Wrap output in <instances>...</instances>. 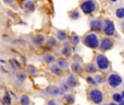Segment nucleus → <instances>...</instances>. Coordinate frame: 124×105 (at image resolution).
<instances>
[{
    "instance_id": "obj_1",
    "label": "nucleus",
    "mask_w": 124,
    "mask_h": 105,
    "mask_svg": "<svg viewBox=\"0 0 124 105\" xmlns=\"http://www.w3.org/2000/svg\"><path fill=\"white\" fill-rule=\"evenodd\" d=\"M84 43H85L86 46H88L89 48H93V49H96V48H98L100 46L98 36L95 33H90V34L86 35L85 39H84Z\"/></svg>"
},
{
    "instance_id": "obj_2",
    "label": "nucleus",
    "mask_w": 124,
    "mask_h": 105,
    "mask_svg": "<svg viewBox=\"0 0 124 105\" xmlns=\"http://www.w3.org/2000/svg\"><path fill=\"white\" fill-rule=\"evenodd\" d=\"M96 62H97V66H98V68L100 69V70H108V69L110 68V61L109 59H108L107 57H106L105 55H102V54H99V55H97L96 57Z\"/></svg>"
},
{
    "instance_id": "obj_3",
    "label": "nucleus",
    "mask_w": 124,
    "mask_h": 105,
    "mask_svg": "<svg viewBox=\"0 0 124 105\" xmlns=\"http://www.w3.org/2000/svg\"><path fill=\"white\" fill-rule=\"evenodd\" d=\"M107 80H108V83H109V86H111V88H118V86H120L123 82L122 77H121L120 75H118V73H111V75L108 77Z\"/></svg>"
},
{
    "instance_id": "obj_4",
    "label": "nucleus",
    "mask_w": 124,
    "mask_h": 105,
    "mask_svg": "<svg viewBox=\"0 0 124 105\" xmlns=\"http://www.w3.org/2000/svg\"><path fill=\"white\" fill-rule=\"evenodd\" d=\"M89 97L95 104H100L103 101V95L98 89H92L89 91Z\"/></svg>"
},
{
    "instance_id": "obj_5",
    "label": "nucleus",
    "mask_w": 124,
    "mask_h": 105,
    "mask_svg": "<svg viewBox=\"0 0 124 105\" xmlns=\"http://www.w3.org/2000/svg\"><path fill=\"white\" fill-rule=\"evenodd\" d=\"M103 32H105V34L109 37L116 34V26H114V23L111 21V20H106L105 21Z\"/></svg>"
},
{
    "instance_id": "obj_6",
    "label": "nucleus",
    "mask_w": 124,
    "mask_h": 105,
    "mask_svg": "<svg viewBox=\"0 0 124 105\" xmlns=\"http://www.w3.org/2000/svg\"><path fill=\"white\" fill-rule=\"evenodd\" d=\"M81 8H82V11H83L85 14H89V13L94 12V11L96 10V4H95V2L93 1V0H87V1L82 3Z\"/></svg>"
},
{
    "instance_id": "obj_7",
    "label": "nucleus",
    "mask_w": 124,
    "mask_h": 105,
    "mask_svg": "<svg viewBox=\"0 0 124 105\" xmlns=\"http://www.w3.org/2000/svg\"><path fill=\"white\" fill-rule=\"evenodd\" d=\"M114 45V41L112 38H110L109 36L108 37H105V38H102V41H101V44H100V49L102 50V52H106V50H110L112 47H113Z\"/></svg>"
},
{
    "instance_id": "obj_8",
    "label": "nucleus",
    "mask_w": 124,
    "mask_h": 105,
    "mask_svg": "<svg viewBox=\"0 0 124 105\" xmlns=\"http://www.w3.org/2000/svg\"><path fill=\"white\" fill-rule=\"evenodd\" d=\"M46 92H47L48 94L52 95V96H57V95H59L61 93V90L58 88V86H48V88L46 89Z\"/></svg>"
},
{
    "instance_id": "obj_9",
    "label": "nucleus",
    "mask_w": 124,
    "mask_h": 105,
    "mask_svg": "<svg viewBox=\"0 0 124 105\" xmlns=\"http://www.w3.org/2000/svg\"><path fill=\"white\" fill-rule=\"evenodd\" d=\"M102 28V23H101L100 20H94L90 23V29L94 31H100Z\"/></svg>"
},
{
    "instance_id": "obj_10",
    "label": "nucleus",
    "mask_w": 124,
    "mask_h": 105,
    "mask_svg": "<svg viewBox=\"0 0 124 105\" xmlns=\"http://www.w3.org/2000/svg\"><path fill=\"white\" fill-rule=\"evenodd\" d=\"M66 83H68V86H76L77 84H78V81H77V79L74 77V76L70 75V76L68 77Z\"/></svg>"
},
{
    "instance_id": "obj_11",
    "label": "nucleus",
    "mask_w": 124,
    "mask_h": 105,
    "mask_svg": "<svg viewBox=\"0 0 124 105\" xmlns=\"http://www.w3.org/2000/svg\"><path fill=\"white\" fill-rule=\"evenodd\" d=\"M112 99H113V101L116 102V103H119V104H120L121 102L124 100L121 93H114V94L112 95Z\"/></svg>"
},
{
    "instance_id": "obj_12",
    "label": "nucleus",
    "mask_w": 124,
    "mask_h": 105,
    "mask_svg": "<svg viewBox=\"0 0 124 105\" xmlns=\"http://www.w3.org/2000/svg\"><path fill=\"white\" fill-rule=\"evenodd\" d=\"M85 70L87 71L88 73H94L95 71L97 70V68H96V66H95L94 64H88V65H86Z\"/></svg>"
},
{
    "instance_id": "obj_13",
    "label": "nucleus",
    "mask_w": 124,
    "mask_h": 105,
    "mask_svg": "<svg viewBox=\"0 0 124 105\" xmlns=\"http://www.w3.org/2000/svg\"><path fill=\"white\" fill-rule=\"evenodd\" d=\"M50 70L52 71V72L54 73V75H61V67L59 66V65H52L51 68H50Z\"/></svg>"
},
{
    "instance_id": "obj_14",
    "label": "nucleus",
    "mask_w": 124,
    "mask_h": 105,
    "mask_svg": "<svg viewBox=\"0 0 124 105\" xmlns=\"http://www.w3.org/2000/svg\"><path fill=\"white\" fill-rule=\"evenodd\" d=\"M116 15L118 19H124V8H118L116 10Z\"/></svg>"
},
{
    "instance_id": "obj_15",
    "label": "nucleus",
    "mask_w": 124,
    "mask_h": 105,
    "mask_svg": "<svg viewBox=\"0 0 124 105\" xmlns=\"http://www.w3.org/2000/svg\"><path fill=\"white\" fill-rule=\"evenodd\" d=\"M71 68H72V71L74 73H81L82 72V67L79 66L78 64H73L72 66H71Z\"/></svg>"
},
{
    "instance_id": "obj_16",
    "label": "nucleus",
    "mask_w": 124,
    "mask_h": 105,
    "mask_svg": "<svg viewBox=\"0 0 124 105\" xmlns=\"http://www.w3.org/2000/svg\"><path fill=\"white\" fill-rule=\"evenodd\" d=\"M34 42L36 44H43L44 42H45V36H44V35H36V36H35V38H34Z\"/></svg>"
},
{
    "instance_id": "obj_17",
    "label": "nucleus",
    "mask_w": 124,
    "mask_h": 105,
    "mask_svg": "<svg viewBox=\"0 0 124 105\" xmlns=\"http://www.w3.org/2000/svg\"><path fill=\"white\" fill-rule=\"evenodd\" d=\"M95 80H96V82L98 84H102L103 82H105V77H103L102 75H96Z\"/></svg>"
},
{
    "instance_id": "obj_18",
    "label": "nucleus",
    "mask_w": 124,
    "mask_h": 105,
    "mask_svg": "<svg viewBox=\"0 0 124 105\" xmlns=\"http://www.w3.org/2000/svg\"><path fill=\"white\" fill-rule=\"evenodd\" d=\"M20 101H21L22 105H28L30 104V99H28L27 95H22V97H21Z\"/></svg>"
},
{
    "instance_id": "obj_19",
    "label": "nucleus",
    "mask_w": 124,
    "mask_h": 105,
    "mask_svg": "<svg viewBox=\"0 0 124 105\" xmlns=\"http://www.w3.org/2000/svg\"><path fill=\"white\" fill-rule=\"evenodd\" d=\"M44 60H45L46 62H54V57L52 55H50V54H47V55H45V57H44Z\"/></svg>"
},
{
    "instance_id": "obj_20",
    "label": "nucleus",
    "mask_w": 124,
    "mask_h": 105,
    "mask_svg": "<svg viewBox=\"0 0 124 105\" xmlns=\"http://www.w3.org/2000/svg\"><path fill=\"white\" fill-rule=\"evenodd\" d=\"M58 39L59 41H64V39L66 38V33L64 32V31H59L58 32Z\"/></svg>"
},
{
    "instance_id": "obj_21",
    "label": "nucleus",
    "mask_w": 124,
    "mask_h": 105,
    "mask_svg": "<svg viewBox=\"0 0 124 105\" xmlns=\"http://www.w3.org/2000/svg\"><path fill=\"white\" fill-rule=\"evenodd\" d=\"M58 65L61 67V68H68V66H69L68 61H66V60H64V59H61V58L58 60Z\"/></svg>"
},
{
    "instance_id": "obj_22",
    "label": "nucleus",
    "mask_w": 124,
    "mask_h": 105,
    "mask_svg": "<svg viewBox=\"0 0 124 105\" xmlns=\"http://www.w3.org/2000/svg\"><path fill=\"white\" fill-rule=\"evenodd\" d=\"M65 101L68 102L69 104H73L74 103V96L72 94H66L65 95Z\"/></svg>"
},
{
    "instance_id": "obj_23",
    "label": "nucleus",
    "mask_w": 124,
    "mask_h": 105,
    "mask_svg": "<svg viewBox=\"0 0 124 105\" xmlns=\"http://www.w3.org/2000/svg\"><path fill=\"white\" fill-rule=\"evenodd\" d=\"M25 9H27V10H30V11L34 10V3H33V1H26L25 2Z\"/></svg>"
},
{
    "instance_id": "obj_24",
    "label": "nucleus",
    "mask_w": 124,
    "mask_h": 105,
    "mask_svg": "<svg viewBox=\"0 0 124 105\" xmlns=\"http://www.w3.org/2000/svg\"><path fill=\"white\" fill-rule=\"evenodd\" d=\"M79 42V38L77 35H72V37H71V44H73V45H77Z\"/></svg>"
},
{
    "instance_id": "obj_25",
    "label": "nucleus",
    "mask_w": 124,
    "mask_h": 105,
    "mask_svg": "<svg viewBox=\"0 0 124 105\" xmlns=\"http://www.w3.org/2000/svg\"><path fill=\"white\" fill-rule=\"evenodd\" d=\"M62 53H63L65 56H71L72 55V49H71L70 47H64L63 50H62Z\"/></svg>"
},
{
    "instance_id": "obj_26",
    "label": "nucleus",
    "mask_w": 124,
    "mask_h": 105,
    "mask_svg": "<svg viewBox=\"0 0 124 105\" xmlns=\"http://www.w3.org/2000/svg\"><path fill=\"white\" fill-rule=\"evenodd\" d=\"M3 102H4V104H7V105L11 104V99H10V96H9L8 93H6V95L3 96Z\"/></svg>"
},
{
    "instance_id": "obj_27",
    "label": "nucleus",
    "mask_w": 124,
    "mask_h": 105,
    "mask_svg": "<svg viewBox=\"0 0 124 105\" xmlns=\"http://www.w3.org/2000/svg\"><path fill=\"white\" fill-rule=\"evenodd\" d=\"M27 70H28V72H30L31 75H36V73H37L36 68H35V67H33V66H28L27 67Z\"/></svg>"
},
{
    "instance_id": "obj_28",
    "label": "nucleus",
    "mask_w": 124,
    "mask_h": 105,
    "mask_svg": "<svg viewBox=\"0 0 124 105\" xmlns=\"http://www.w3.org/2000/svg\"><path fill=\"white\" fill-rule=\"evenodd\" d=\"M86 81H87L88 83H90V84H95V83H97L96 80H95V78H92V77H87V78H86Z\"/></svg>"
},
{
    "instance_id": "obj_29",
    "label": "nucleus",
    "mask_w": 124,
    "mask_h": 105,
    "mask_svg": "<svg viewBox=\"0 0 124 105\" xmlns=\"http://www.w3.org/2000/svg\"><path fill=\"white\" fill-rule=\"evenodd\" d=\"M71 18H72V19H78V18H79V14L76 12V11H74V12L71 13Z\"/></svg>"
},
{
    "instance_id": "obj_30",
    "label": "nucleus",
    "mask_w": 124,
    "mask_h": 105,
    "mask_svg": "<svg viewBox=\"0 0 124 105\" xmlns=\"http://www.w3.org/2000/svg\"><path fill=\"white\" fill-rule=\"evenodd\" d=\"M49 44H50L51 46H56V44H57L56 39L52 38V37H50V38H49Z\"/></svg>"
},
{
    "instance_id": "obj_31",
    "label": "nucleus",
    "mask_w": 124,
    "mask_h": 105,
    "mask_svg": "<svg viewBox=\"0 0 124 105\" xmlns=\"http://www.w3.org/2000/svg\"><path fill=\"white\" fill-rule=\"evenodd\" d=\"M17 78H19L21 81H24V80H25V76H24V73H17Z\"/></svg>"
},
{
    "instance_id": "obj_32",
    "label": "nucleus",
    "mask_w": 124,
    "mask_h": 105,
    "mask_svg": "<svg viewBox=\"0 0 124 105\" xmlns=\"http://www.w3.org/2000/svg\"><path fill=\"white\" fill-rule=\"evenodd\" d=\"M11 64H12L13 65V67H16V68H20V65L19 64H17V62L16 61H15V60H11Z\"/></svg>"
},
{
    "instance_id": "obj_33",
    "label": "nucleus",
    "mask_w": 124,
    "mask_h": 105,
    "mask_svg": "<svg viewBox=\"0 0 124 105\" xmlns=\"http://www.w3.org/2000/svg\"><path fill=\"white\" fill-rule=\"evenodd\" d=\"M3 1H4V3H12L13 0H3Z\"/></svg>"
},
{
    "instance_id": "obj_34",
    "label": "nucleus",
    "mask_w": 124,
    "mask_h": 105,
    "mask_svg": "<svg viewBox=\"0 0 124 105\" xmlns=\"http://www.w3.org/2000/svg\"><path fill=\"white\" fill-rule=\"evenodd\" d=\"M48 105H57V104H56V102H54V101H49L48 102Z\"/></svg>"
},
{
    "instance_id": "obj_35",
    "label": "nucleus",
    "mask_w": 124,
    "mask_h": 105,
    "mask_svg": "<svg viewBox=\"0 0 124 105\" xmlns=\"http://www.w3.org/2000/svg\"><path fill=\"white\" fill-rule=\"evenodd\" d=\"M108 105H118V104H116V102H113V103H110V104H108Z\"/></svg>"
},
{
    "instance_id": "obj_36",
    "label": "nucleus",
    "mask_w": 124,
    "mask_h": 105,
    "mask_svg": "<svg viewBox=\"0 0 124 105\" xmlns=\"http://www.w3.org/2000/svg\"><path fill=\"white\" fill-rule=\"evenodd\" d=\"M111 2H116V1H119V0H110Z\"/></svg>"
},
{
    "instance_id": "obj_37",
    "label": "nucleus",
    "mask_w": 124,
    "mask_h": 105,
    "mask_svg": "<svg viewBox=\"0 0 124 105\" xmlns=\"http://www.w3.org/2000/svg\"><path fill=\"white\" fill-rule=\"evenodd\" d=\"M120 105H124V100H123V101H122V102H121V103H120Z\"/></svg>"
},
{
    "instance_id": "obj_38",
    "label": "nucleus",
    "mask_w": 124,
    "mask_h": 105,
    "mask_svg": "<svg viewBox=\"0 0 124 105\" xmlns=\"http://www.w3.org/2000/svg\"><path fill=\"white\" fill-rule=\"evenodd\" d=\"M121 94H122V96H123V99H124V91H123L122 93H121Z\"/></svg>"
},
{
    "instance_id": "obj_39",
    "label": "nucleus",
    "mask_w": 124,
    "mask_h": 105,
    "mask_svg": "<svg viewBox=\"0 0 124 105\" xmlns=\"http://www.w3.org/2000/svg\"><path fill=\"white\" fill-rule=\"evenodd\" d=\"M122 30L124 31V24H122Z\"/></svg>"
}]
</instances>
